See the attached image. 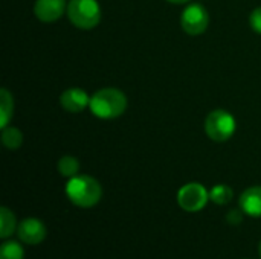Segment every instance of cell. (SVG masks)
Listing matches in <instances>:
<instances>
[{
  "label": "cell",
  "instance_id": "cell-18",
  "mask_svg": "<svg viewBox=\"0 0 261 259\" xmlns=\"http://www.w3.org/2000/svg\"><path fill=\"white\" fill-rule=\"evenodd\" d=\"M245 212L240 209V211H231L229 214H228V221L229 223H232V224H239L240 221H242V215H243Z\"/></svg>",
  "mask_w": 261,
  "mask_h": 259
},
{
  "label": "cell",
  "instance_id": "cell-14",
  "mask_svg": "<svg viewBox=\"0 0 261 259\" xmlns=\"http://www.w3.org/2000/svg\"><path fill=\"white\" fill-rule=\"evenodd\" d=\"M78 171H80V162L76 157L73 156H64L58 160V172L63 176V177H67V179H72L75 176H78Z\"/></svg>",
  "mask_w": 261,
  "mask_h": 259
},
{
  "label": "cell",
  "instance_id": "cell-13",
  "mask_svg": "<svg viewBox=\"0 0 261 259\" xmlns=\"http://www.w3.org/2000/svg\"><path fill=\"white\" fill-rule=\"evenodd\" d=\"M2 143L8 150H18L23 143V133L15 127H5L2 128Z\"/></svg>",
  "mask_w": 261,
  "mask_h": 259
},
{
  "label": "cell",
  "instance_id": "cell-2",
  "mask_svg": "<svg viewBox=\"0 0 261 259\" xmlns=\"http://www.w3.org/2000/svg\"><path fill=\"white\" fill-rule=\"evenodd\" d=\"M66 195L78 208H93L102 197V188L98 180L90 176H75L66 185Z\"/></svg>",
  "mask_w": 261,
  "mask_h": 259
},
{
  "label": "cell",
  "instance_id": "cell-9",
  "mask_svg": "<svg viewBox=\"0 0 261 259\" xmlns=\"http://www.w3.org/2000/svg\"><path fill=\"white\" fill-rule=\"evenodd\" d=\"M60 104L69 113H81L90 104V98L84 90L72 87L63 92L60 96Z\"/></svg>",
  "mask_w": 261,
  "mask_h": 259
},
{
  "label": "cell",
  "instance_id": "cell-17",
  "mask_svg": "<svg viewBox=\"0 0 261 259\" xmlns=\"http://www.w3.org/2000/svg\"><path fill=\"white\" fill-rule=\"evenodd\" d=\"M249 23H251L252 31H255L257 34H261V8H257L251 12Z\"/></svg>",
  "mask_w": 261,
  "mask_h": 259
},
{
  "label": "cell",
  "instance_id": "cell-19",
  "mask_svg": "<svg viewBox=\"0 0 261 259\" xmlns=\"http://www.w3.org/2000/svg\"><path fill=\"white\" fill-rule=\"evenodd\" d=\"M170 3H176V5H182V3H188L190 0H167Z\"/></svg>",
  "mask_w": 261,
  "mask_h": 259
},
{
  "label": "cell",
  "instance_id": "cell-16",
  "mask_svg": "<svg viewBox=\"0 0 261 259\" xmlns=\"http://www.w3.org/2000/svg\"><path fill=\"white\" fill-rule=\"evenodd\" d=\"M0 259H24V252L20 243L17 241H5L0 246Z\"/></svg>",
  "mask_w": 261,
  "mask_h": 259
},
{
  "label": "cell",
  "instance_id": "cell-15",
  "mask_svg": "<svg viewBox=\"0 0 261 259\" xmlns=\"http://www.w3.org/2000/svg\"><path fill=\"white\" fill-rule=\"evenodd\" d=\"M234 197L232 188H229L228 185H216L214 188H211L210 191V200L216 205H228Z\"/></svg>",
  "mask_w": 261,
  "mask_h": 259
},
{
  "label": "cell",
  "instance_id": "cell-10",
  "mask_svg": "<svg viewBox=\"0 0 261 259\" xmlns=\"http://www.w3.org/2000/svg\"><path fill=\"white\" fill-rule=\"evenodd\" d=\"M240 209L252 217V218H261V186H252L248 188L240 195Z\"/></svg>",
  "mask_w": 261,
  "mask_h": 259
},
{
  "label": "cell",
  "instance_id": "cell-1",
  "mask_svg": "<svg viewBox=\"0 0 261 259\" xmlns=\"http://www.w3.org/2000/svg\"><path fill=\"white\" fill-rule=\"evenodd\" d=\"M89 108L99 119H116L127 110V96L113 87L101 89L90 98Z\"/></svg>",
  "mask_w": 261,
  "mask_h": 259
},
{
  "label": "cell",
  "instance_id": "cell-5",
  "mask_svg": "<svg viewBox=\"0 0 261 259\" xmlns=\"http://www.w3.org/2000/svg\"><path fill=\"white\" fill-rule=\"evenodd\" d=\"M210 200V192L200 183H188L177 192V203L187 212L202 211Z\"/></svg>",
  "mask_w": 261,
  "mask_h": 259
},
{
  "label": "cell",
  "instance_id": "cell-6",
  "mask_svg": "<svg viewBox=\"0 0 261 259\" xmlns=\"http://www.w3.org/2000/svg\"><path fill=\"white\" fill-rule=\"evenodd\" d=\"M210 14L200 3H191L180 17V26L188 35H200L208 29Z\"/></svg>",
  "mask_w": 261,
  "mask_h": 259
},
{
  "label": "cell",
  "instance_id": "cell-4",
  "mask_svg": "<svg viewBox=\"0 0 261 259\" xmlns=\"http://www.w3.org/2000/svg\"><path fill=\"white\" fill-rule=\"evenodd\" d=\"M236 118L226 110H213L205 119V133L214 142H225L236 133Z\"/></svg>",
  "mask_w": 261,
  "mask_h": 259
},
{
  "label": "cell",
  "instance_id": "cell-20",
  "mask_svg": "<svg viewBox=\"0 0 261 259\" xmlns=\"http://www.w3.org/2000/svg\"><path fill=\"white\" fill-rule=\"evenodd\" d=\"M258 253H260V258H261V241H260V247H258Z\"/></svg>",
  "mask_w": 261,
  "mask_h": 259
},
{
  "label": "cell",
  "instance_id": "cell-3",
  "mask_svg": "<svg viewBox=\"0 0 261 259\" xmlns=\"http://www.w3.org/2000/svg\"><path fill=\"white\" fill-rule=\"evenodd\" d=\"M67 17L78 29H93L101 20V6L96 0H70Z\"/></svg>",
  "mask_w": 261,
  "mask_h": 259
},
{
  "label": "cell",
  "instance_id": "cell-12",
  "mask_svg": "<svg viewBox=\"0 0 261 259\" xmlns=\"http://www.w3.org/2000/svg\"><path fill=\"white\" fill-rule=\"evenodd\" d=\"M17 220L12 211H9L8 208H0V237L3 240L9 238L15 229H17Z\"/></svg>",
  "mask_w": 261,
  "mask_h": 259
},
{
  "label": "cell",
  "instance_id": "cell-11",
  "mask_svg": "<svg viewBox=\"0 0 261 259\" xmlns=\"http://www.w3.org/2000/svg\"><path fill=\"white\" fill-rule=\"evenodd\" d=\"M12 114H14V98L6 89H2L0 90V127L2 128L9 125Z\"/></svg>",
  "mask_w": 261,
  "mask_h": 259
},
{
  "label": "cell",
  "instance_id": "cell-8",
  "mask_svg": "<svg viewBox=\"0 0 261 259\" xmlns=\"http://www.w3.org/2000/svg\"><path fill=\"white\" fill-rule=\"evenodd\" d=\"M66 11V0H37L34 5V14L44 23H52L61 18Z\"/></svg>",
  "mask_w": 261,
  "mask_h": 259
},
{
  "label": "cell",
  "instance_id": "cell-7",
  "mask_svg": "<svg viewBox=\"0 0 261 259\" xmlns=\"http://www.w3.org/2000/svg\"><path fill=\"white\" fill-rule=\"evenodd\" d=\"M17 235L21 243L29 246H37L43 243V240L46 238V227L40 220L29 217L20 221L17 227Z\"/></svg>",
  "mask_w": 261,
  "mask_h": 259
}]
</instances>
